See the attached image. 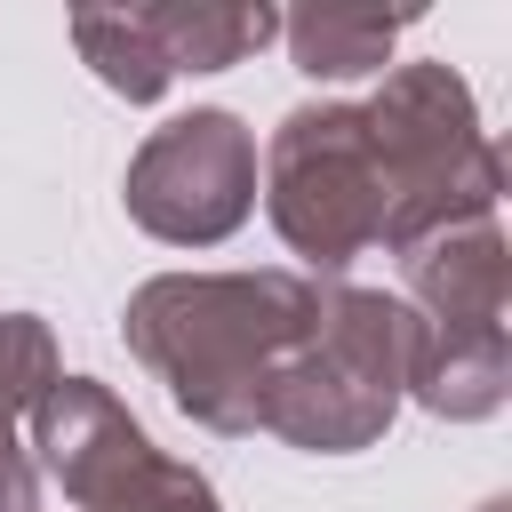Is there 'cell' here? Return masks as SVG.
<instances>
[{"label": "cell", "mask_w": 512, "mask_h": 512, "mask_svg": "<svg viewBox=\"0 0 512 512\" xmlns=\"http://www.w3.org/2000/svg\"><path fill=\"white\" fill-rule=\"evenodd\" d=\"M128 216L168 248H216L256 216V128L224 104H192L152 128L120 184Z\"/></svg>", "instance_id": "obj_5"}, {"label": "cell", "mask_w": 512, "mask_h": 512, "mask_svg": "<svg viewBox=\"0 0 512 512\" xmlns=\"http://www.w3.org/2000/svg\"><path fill=\"white\" fill-rule=\"evenodd\" d=\"M120 512H224V504H216V488H208V472H200V464L160 456V464H152V480H144Z\"/></svg>", "instance_id": "obj_13"}, {"label": "cell", "mask_w": 512, "mask_h": 512, "mask_svg": "<svg viewBox=\"0 0 512 512\" xmlns=\"http://www.w3.org/2000/svg\"><path fill=\"white\" fill-rule=\"evenodd\" d=\"M424 8H352V0H312L296 16H280V40L296 56L304 80H368L392 64V40L416 24Z\"/></svg>", "instance_id": "obj_9"}, {"label": "cell", "mask_w": 512, "mask_h": 512, "mask_svg": "<svg viewBox=\"0 0 512 512\" xmlns=\"http://www.w3.org/2000/svg\"><path fill=\"white\" fill-rule=\"evenodd\" d=\"M56 336L40 312H0V424H16L48 384H56Z\"/></svg>", "instance_id": "obj_12"}, {"label": "cell", "mask_w": 512, "mask_h": 512, "mask_svg": "<svg viewBox=\"0 0 512 512\" xmlns=\"http://www.w3.org/2000/svg\"><path fill=\"white\" fill-rule=\"evenodd\" d=\"M168 72H224L240 56H256L264 40H280V8L264 0H152L144 8Z\"/></svg>", "instance_id": "obj_10"}, {"label": "cell", "mask_w": 512, "mask_h": 512, "mask_svg": "<svg viewBox=\"0 0 512 512\" xmlns=\"http://www.w3.org/2000/svg\"><path fill=\"white\" fill-rule=\"evenodd\" d=\"M72 48H80V64H88L120 104H160V96L176 88V72H168L144 8H72Z\"/></svg>", "instance_id": "obj_11"}, {"label": "cell", "mask_w": 512, "mask_h": 512, "mask_svg": "<svg viewBox=\"0 0 512 512\" xmlns=\"http://www.w3.org/2000/svg\"><path fill=\"white\" fill-rule=\"evenodd\" d=\"M264 216L312 280H336L352 256L384 248V168L360 104L320 96L280 112L264 144Z\"/></svg>", "instance_id": "obj_4"}, {"label": "cell", "mask_w": 512, "mask_h": 512, "mask_svg": "<svg viewBox=\"0 0 512 512\" xmlns=\"http://www.w3.org/2000/svg\"><path fill=\"white\" fill-rule=\"evenodd\" d=\"M0 512H40V464L16 440V424H0Z\"/></svg>", "instance_id": "obj_14"}, {"label": "cell", "mask_w": 512, "mask_h": 512, "mask_svg": "<svg viewBox=\"0 0 512 512\" xmlns=\"http://www.w3.org/2000/svg\"><path fill=\"white\" fill-rule=\"evenodd\" d=\"M368 144L384 168V248H416L440 224L496 216L504 200V152L480 128V104L464 72L448 64H392L384 88L360 104Z\"/></svg>", "instance_id": "obj_3"}, {"label": "cell", "mask_w": 512, "mask_h": 512, "mask_svg": "<svg viewBox=\"0 0 512 512\" xmlns=\"http://www.w3.org/2000/svg\"><path fill=\"white\" fill-rule=\"evenodd\" d=\"M400 304L432 328H504L512 312V248L496 216H464L400 248Z\"/></svg>", "instance_id": "obj_7"}, {"label": "cell", "mask_w": 512, "mask_h": 512, "mask_svg": "<svg viewBox=\"0 0 512 512\" xmlns=\"http://www.w3.org/2000/svg\"><path fill=\"white\" fill-rule=\"evenodd\" d=\"M24 424H32L24 448H32L40 480H56L72 512H120V504L152 480V464H160L152 432H144V424L128 416V400H120L112 384H96V376H56V384L24 408Z\"/></svg>", "instance_id": "obj_6"}, {"label": "cell", "mask_w": 512, "mask_h": 512, "mask_svg": "<svg viewBox=\"0 0 512 512\" xmlns=\"http://www.w3.org/2000/svg\"><path fill=\"white\" fill-rule=\"evenodd\" d=\"M408 400L440 424H488L512 400V336L504 328H416Z\"/></svg>", "instance_id": "obj_8"}, {"label": "cell", "mask_w": 512, "mask_h": 512, "mask_svg": "<svg viewBox=\"0 0 512 512\" xmlns=\"http://www.w3.org/2000/svg\"><path fill=\"white\" fill-rule=\"evenodd\" d=\"M416 312L384 288H320L312 336L272 368L256 432L304 448V456H360L392 432L408 400V360H416Z\"/></svg>", "instance_id": "obj_2"}, {"label": "cell", "mask_w": 512, "mask_h": 512, "mask_svg": "<svg viewBox=\"0 0 512 512\" xmlns=\"http://www.w3.org/2000/svg\"><path fill=\"white\" fill-rule=\"evenodd\" d=\"M320 288L328 280L288 272V264H264V272H152L128 296L120 336L200 432L248 440L272 368L320 320Z\"/></svg>", "instance_id": "obj_1"}]
</instances>
